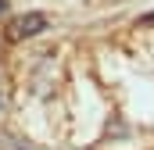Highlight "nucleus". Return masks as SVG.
I'll list each match as a JSON object with an SVG mask.
<instances>
[{"label":"nucleus","instance_id":"1","mask_svg":"<svg viewBox=\"0 0 154 150\" xmlns=\"http://www.w3.org/2000/svg\"><path fill=\"white\" fill-rule=\"evenodd\" d=\"M47 25H50V22H47L43 11H29V14H18V18L11 22V32H7V36L11 39H32V36H39Z\"/></svg>","mask_w":154,"mask_h":150},{"label":"nucleus","instance_id":"2","mask_svg":"<svg viewBox=\"0 0 154 150\" xmlns=\"http://www.w3.org/2000/svg\"><path fill=\"white\" fill-rule=\"evenodd\" d=\"M147 25H154V11H151V14H143V18H140V29H147Z\"/></svg>","mask_w":154,"mask_h":150},{"label":"nucleus","instance_id":"3","mask_svg":"<svg viewBox=\"0 0 154 150\" xmlns=\"http://www.w3.org/2000/svg\"><path fill=\"white\" fill-rule=\"evenodd\" d=\"M4 7H7V0H0V11H4Z\"/></svg>","mask_w":154,"mask_h":150}]
</instances>
